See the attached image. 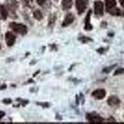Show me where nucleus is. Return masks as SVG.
I'll return each instance as SVG.
<instances>
[{
    "instance_id": "nucleus-8",
    "label": "nucleus",
    "mask_w": 124,
    "mask_h": 124,
    "mask_svg": "<svg viewBox=\"0 0 124 124\" xmlns=\"http://www.w3.org/2000/svg\"><path fill=\"white\" fill-rule=\"evenodd\" d=\"M74 20H75V16L72 14H68L64 19V21L62 23V26L67 27L74 21Z\"/></svg>"
},
{
    "instance_id": "nucleus-7",
    "label": "nucleus",
    "mask_w": 124,
    "mask_h": 124,
    "mask_svg": "<svg viewBox=\"0 0 124 124\" xmlns=\"http://www.w3.org/2000/svg\"><path fill=\"white\" fill-rule=\"evenodd\" d=\"M107 104L108 106H111V107H116L118 106L120 104V100L118 99L117 96H112L108 97L107 99Z\"/></svg>"
},
{
    "instance_id": "nucleus-1",
    "label": "nucleus",
    "mask_w": 124,
    "mask_h": 124,
    "mask_svg": "<svg viewBox=\"0 0 124 124\" xmlns=\"http://www.w3.org/2000/svg\"><path fill=\"white\" fill-rule=\"evenodd\" d=\"M9 26L13 31L17 34H21L24 35L27 34V28L25 25L23 24H19V23H15V22H12L10 23L9 24Z\"/></svg>"
},
{
    "instance_id": "nucleus-23",
    "label": "nucleus",
    "mask_w": 124,
    "mask_h": 124,
    "mask_svg": "<svg viewBox=\"0 0 124 124\" xmlns=\"http://www.w3.org/2000/svg\"><path fill=\"white\" fill-rule=\"evenodd\" d=\"M1 48V44H0V49Z\"/></svg>"
},
{
    "instance_id": "nucleus-2",
    "label": "nucleus",
    "mask_w": 124,
    "mask_h": 124,
    "mask_svg": "<svg viewBox=\"0 0 124 124\" xmlns=\"http://www.w3.org/2000/svg\"><path fill=\"white\" fill-rule=\"evenodd\" d=\"M89 0H76V6L78 14H81L85 12L88 4Z\"/></svg>"
},
{
    "instance_id": "nucleus-21",
    "label": "nucleus",
    "mask_w": 124,
    "mask_h": 124,
    "mask_svg": "<svg viewBox=\"0 0 124 124\" xmlns=\"http://www.w3.org/2000/svg\"><path fill=\"white\" fill-rule=\"evenodd\" d=\"M119 3H120V5L124 8V0H119Z\"/></svg>"
},
{
    "instance_id": "nucleus-11",
    "label": "nucleus",
    "mask_w": 124,
    "mask_h": 124,
    "mask_svg": "<svg viewBox=\"0 0 124 124\" xmlns=\"http://www.w3.org/2000/svg\"><path fill=\"white\" fill-rule=\"evenodd\" d=\"M0 14H1V17L2 19H7L8 13V11L6 8L4 7L3 5L0 6Z\"/></svg>"
},
{
    "instance_id": "nucleus-17",
    "label": "nucleus",
    "mask_w": 124,
    "mask_h": 124,
    "mask_svg": "<svg viewBox=\"0 0 124 124\" xmlns=\"http://www.w3.org/2000/svg\"><path fill=\"white\" fill-rule=\"evenodd\" d=\"M124 73V68H118L117 69V70L115 71L114 74V75L116 76V75H120V74H122Z\"/></svg>"
},
{
    "instance_id": "nucleus-16",
    "label": "nucleus",
    "mask_w": 124,
    "mask_h": 124,
    "mask_svg": "<svg viewBox=\"0 0 124 124\" xmlns=\"http://www.w3.org/2000/svg\"><path fill=\"white\" fill-rule=\"evenodd\" d=\"M79 40H81L82 42L83 43H86L87 42H89V41H91L92 39H91L89 38V37H81V38L79 39Z\"/></svg>"
},
{
    "instance_id": "nucleus-4",
    "label": "nucleus",
    "mask_w": 124,
    "mask_h": 124,
    "mask_svg": "<svg viewBox=\"0 0 124 124\" xmlns=\"http://www.w3.org/2000/svg\"><path fill=\"white\" fill-rule=\"evenodd\" d=\"M5 40L8 46H13L16 42V36L11 32L8 31L5 34Z\"/></svg>"
},
{
    "instance_id": "nucleus-22",
    "label": "nucleus",
    "mask_w": 124,
    "mask_h": 124,
    "mask_svg": "<svg viewBox=\"0 0 124 124\" xmlns=\"http://www.w3.org/2000/svg\"><path fill=\"white\" fill-rule=\"evenodd\" d=\"M2 87H0V89H5V88L6 87V85H3V86H2Z\"/></svg>"
},
{
    "instance_id": "nucleus-9",
    "label": "nucleus",
    "mask_w": 124,
    "mask_h": 124,
    "mask_svg": "<svg viewBox=\"0 0 124 124\" xmlns=\"http://www.w3.org/2000/svg\"><path fill=\"white\" fill-rule=\"evenodd\" d=\"M91 14V10H89L88 13H87L86 19H85V29L86 31H91L93 29V26H92V25L90 23Z\"/></svg>"
},
{
    "instance_id": "nucleus-18",
    "label": "nucleus",
    "mask_w": 124,
    "mask_h": 124,
    "mask_svg": "<svg viewBox=\"0 0 124 124\" xmlns=\"http://www.w3.org/2000/svg\"><path fill=\"white\" fill-rule=\"evenodd\" d=\"M37 3L40 6H42L45 4V0H37Z\"/></svg>"
},
{
    "instance_id": "nucleus-14",
    "label": "nucleus",
    "mask_w": 124,
    "mask_h": 124,
    "mask_svg": "<svg viewBox=\"0 0 124 124\" xmlns=\"http://www.w3.org/2000/svg\"><path fill=\"white\" fill-rule=\"evenodd\" d=\"M33 14H34V17L36 19L39 20V21H40V20H41L43 18L42 14L41 13V12L39 10H36V11H35L34 12V13H33Z\"/></svg>"
},
{
    "instance_id": "nucleus-6",
    "label": "nucleus",
    "mask_w": 124,
    "mask_h": 124,
    "mask_svg": "<svg viewBox=\"0 0 124 124\" xmlns=\"http://www.w3.org/2000/svg\"><path fill=\"white\" fill-rule=\"evenodd\" d=\"M106 95V92L104 89H98L94 91L92 93V96L94 97L96 99H102L105 97Z\"/></svg>"
},
{
    "instance_id": "nucleus-20",
    "label": "nucleus",
    "mask_w": 124,
    "mask_h": 124,
    "mask_svg": "<svg viewBox=\"0 0 124 124\" xmlns=\"http://www.w3.org/2000/svg\"><path fill=\"white\" fill-rule=\"evenodd\" d=\"M4 116H5V113H4V112L2 111V110H0V120H1Z\"/></svg>"
},
{
    "instance_id": "nucleus-3",
    "label": "nucleus",
    "mask_w": 124,
    "mask_h": 124,
    "mask_svg": "<svg viewBox=\"0 0 124 124\" xmlns=\"http://www.w3.org/2000/svg\"><path fill=\"white\" fill-rule=\"evenodd\" d=\"M86 118L90 123H101L103 121V118L101 116L94 114H87Z\"/></svg>"
},
{
    "instance_id": "nucleus-10",
    "label": "nucleus",
    "mask_w": 124,
    "mask_h": 124,
    "mask_svg": "<svg viewBox=\"0 0 124 124\" xmlns=\"http://www.w3.org/2000/svg\"><path fill=\"white\" fill-rule=\"evenodd\" d=\"M117 3L116 0H106V11L108 12L112 9L116 7Z\"/></svg>"
},
{
    "instance_id": "nucleus-12",
    "label": "nucleus",
    "mask_w": 124,
    "mask_h": 124,
    "mask_svg": "<svg viewBox=\"0 0 124 124\" xmlns=\"http://www.w3.org/2000/svg\"><path fill=\"white\" fill-rule=\"evenodd\" d=\"M62 6L63 9H69L72 6V0H62Z\"/></svg>"
},
{
    "instance_id": "nucleus-15",
    "label": "nucleus",
    "mask_w": 124,
    "mask_h": 124,
    "mask_svg": "<svg viewBox=\"0 0 124 124\" xmlns=\"http://www.w3.org/2000/svg\"><path fill=\"white\" fill-rule=\"evenodd\" d=\"M115 66H116V65H112V66L106 67V68H105L104 69H103L102 72H104V73H109V72H110V71L113 69V68H114Z\"/></svg>"
},
{
    "instance_id": "nucleus-5",
    "label": "nucleus",
    "mask_w": 124,
    "mask_h": 124,
    "mask_svg": "<svg viewBox=\"0 0 124 124\" xmlns=\"http://www.w3.org/2000/svg\"><path fill=\"white\" fill-rule=\"evenodd\" d=\"M94 13L97 16H102L104 14V4L101 1H95Z\"/></svg>"
},
{
    "instance_id": "nucleus-13",
    "label": "nucleus",
    "mask_w": 124,
    "mask_h": 124,
    "mask_svg": "<svg viewBox=\"0 0 124 124\" xmlns=\"http://www.w3.org/2000/svg\"><path fill=\"white\" fill-rule=\"evenodd\" d=\"M108 13H110V14L113 16H122L124 13L122 12L121 10L120 9L117 8L115 7L114 8L112 9L110 11H108Z\"/></svg>"
},
{
    "instance_id": "nucleus-19",
    "label": "nucleus",
    "mask_w": 124,
    "mask_h": 124,
    "mask_svg": "<svg viewBox=\"0 0 124 124\" xmlns=\"http://www.w3.org/2000/svg\"><path fill=\"white\" fill-rule=\"evenodd\" d=\"M11 102L12 101L9 99H6L3 101V102L6 103V104H10V103H11Z\"/></svg>"
}]
</instances>
